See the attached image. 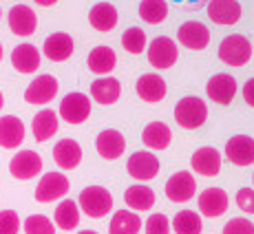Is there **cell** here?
<instances>
[{"label":"cell","mask_w":254,"mask_h":234,"mask_svg":"<svg viewBox=\"0 0 254 234\" xmlns=\"http://www.w3.org/2000/svg\"><path fill=\"white\" fill-rule=\"evenodd\" d=\"M219 58H221L226 64H230V66L248 64V62H250V58H252L250 40H248L246 36H239V33L223 38L221 45H219Z\"/></svg>","instance_id":"3"},{"label":"cell","mask_w":254,"mask_h":234,"mask_svg":"<svg viewBox=\"0 0 254 234\" xmlns=\"http://www.w3.org/2000/svg\"><path fill=\"white\" fill-rule=\"evenodd\" d=\"M208 119V106L201 97H184L177 102L175 106V121H177L182 128L194 130L199 126H203V121Z\"/></svg>","instance_id":"1"},{"label":"cell","mask_w":254,"mask_h":234,"mask_svg":"<svg viewBox=\"0 0 254 234\" xmlns=\"http://www.w3.org/2000/svg\"><path fill=\"white\" fill-rule=\"evenodd\" d=\"M141 219L130 210H117L111 219L109 234H139Z\"/></svg>","instance_id":"29"},{"label":"cell","mask_w":254,"mask_h":234,"mask_svg":"<svg viewBox=\"0 0 254 234\" xmlns=\"http://www.w3.org/2000/svg\"><path fill=\"white\" fill-rule=\"evenodd\" d=\"M42 170V159L36 150H20L18 155H13L9 162V173L16 179H33L36 175H40Z\"/></svg>","instance_id":"9"},{"label":"cell","mask_w":254,"mask_h":234,"mask_svg":"<svg viewBox=\"0 0 254 234\" xmlns=\"http://www.w3.org/2000/svg\"><path fill=\"white\" fill-rule=\"evenodd\" d=\"M170 139H173V133H170V128L164 121H150L141 130V141L150 150H166L170 146Z\"/></svg>","instance_id":"24"},{"label":"cell","mask_w":254,"mask_h":234,"mask_svg":"<svg viewBox=\"0 0 254 234\" xmlns=\"http://www.w3.org/2000/svg\"><path fill=\"white\" fill-rule=\"evenodd\" d=\"M221 234H254V226L248 219H230V221L226 223V228H223Z\"/></svg>","instance_id":"38"},{"label":"cell","mask_w":254,"mask_h":234,"mask_svg":"<svg viewBox=\"0 0 254 234\" xmlns=\"http://www.w3.org/2000/svg\"><path fill=\"white\" fill-rule=\"evenodd\" d=\"M177 45L170 38L159 36L148 45V62L153 69H170L177 62Z\"/></svg>","instance_id":"5"},{"label":"cell","mask_w":254,"mask_h":234,"mask_svg":"<svg viewBox=\"0 0 254 234\" xmlns=\"http://www.w3.org/2000/svg\"><path fill=\"white\" fill-rule=\"evenodd\" d=\"M208 16L217 24H234L241 18V2L239 0H210Z\"/></svg>","instance_id":"19"},{"label":"cell","mask_w":254,"mask_h":234,"mask_svg":"<svg viewBox=\"0 0 254 234\" xmlns=\"http://www.w3.org/2000/svg\"><path fill=\"white\" fill-rule=\"evenodd\" d=\"M243 100L254 109V77H250V80L243 84Z\"/></svg>","instance_id":"40"},{"label":"cell","mask_w":254,"mask_h":234,"mask_svg":"<svg viewBox=\"0 0 254 234\" xmlns=\"http://www.w3.org/2000/svg\"><path fill=\"white\" fill-rule=\"evenodd\" d=\"M69 192V179L62 173H47L36 186V201L51 203Z\"/></svg>","instance_id":"7"},{"label":"cell","mask_w":254,"mask_h":234,"mask_svg":"<svg viewBox=\"0 0 254 234\" xmlns=\"http://www.w3.org/2000/svg\"><path fill=\"white\" fill-rule=\"evenodd\" d=\"M36 4H40V7H53V4L58 2V0H33Z\"/></svg>","instance_id":"41"},{"label":"cell","mask_w":254,"mask_h":234,"mask_svg":"<svg viewBox=\"0 0 254 234\" xmlns=\"http://www.w3.org/2000/svg\"><path fill=\"white\" fill-rule=\"evenodd\" d=\"M206 91L212 102L228 106L234 100V95H237V80H234L230 73H217V75H212L208 80Z\"/></svg>","instance_id":"10"},{"label":"cell","mask_w":254,"mask_h":234,"mask_svg":"<svg viewBox=\"0 0 254 234\" xmlns=\"http://www.w3.org/2000/svg\"><path fill=\"white\" fill-rule=\"evenodd\" d=\"M4 106V97H2V93H0V109Z\"/></svg>","instance_id":"43"},{"label":"cell","mask_w":254,"mask_h":234,"mask_svg":"<svg viewBox=\"0 0 254 234\" xmlns=\"http://www.w3.org/2000/svg\"><path fill=\"white\" fill-rule=\"evenodd\" d=\"M24 234H56V228L45 214H31L24 219Z\"/></svg>","instance_id":"35"},{"label":"cell","mask_w":254,"mask_h":234,"mask_svg":"<svg viewBox=\"0 0 254 234\" xmlns=\"http://www.w3.org/2000/svg\"><path fill=\"white\" fill-rule=\"evenodd\" d=\"M124 201L130 210H150L155 206V192L146 186H130L124 192Z\"/></svg>","instance_id":"30"},{"label":"cell","mask_w":254,"mask_h":234,"mask_svg":"<svg viewBox=\"0 0 254 234\" xmlns=\"http://www.w3.org/2000/svg\"><path fill=\"white\" fill-rule=\"evenodd\" d=\"M190 164H192L194 173L203 175V177H214L221 170V153L212 146H203V148H197L192 153Z\"/></svg>","instance_id":"13"},{"label":"cell","mask_w":254,"mask_h":234,"mask_svg":"<svg viewBox=\"0 0 254 234\" xmlns=\"http://www.w3.org/2000/svg\"><path fill=\"white\" fill-rule=\"evenodd\" d=\"M175 234H201V217L192 210H182L173 219Z\"/></svg>","instance_id":"33"},{"label":"cell","mask_w":254,"mask_h":234,"mask_svg":"<svg viewBox=\"0 0 254 234\" xmlns=\"http://www.w3.org/2000/svg\"><path fill=\"white\" fill-rule=\"evenodd\" d=\"M117 20H120L117 9L111 2H97L89 11V22L95 31H111L117 27Z\"/></svg>","instance_id":"23"},{"label":"cell","mask_w":254,"mask_h":234,"mask_svg":"<svg viewBox=\"0 0 254 234\" xmlns=\"http://www.w3.org/2000/svg\"><path fill=\"white\" fill-rule=\"evenodd\" d=\"M31 130L36 141H47L58 133V113L51 109H42L40 113L33 117L31 121Z\"/></svg>","instance_id":"27"},{"label":"cell","mask_w":254,"mask_h":234,"mask_svg":"<svg viewBox=\"0 0 254 234\" xmlns=\"http://www.w3.org/2000/svg\"><path fill=\"white\" fill-rule=\"evenodd\" d=\"M0 16H2V13H0Z\"/></svg>","instance_id":"46"},{"label":"cell","mask_w":254,"mask_h":234,"mask_svg":"<svg viewBox=\"0 0 254 234\" xmlns=\"http://www.w3.org/2000/svg\"><path fill=\"white\" fill-rule=\"evenodd\" d=\"M77 234H97V232H93V230H82V232H77Z\"/></svg>","instance_id":"42"},{"label":"cell","mask_w":254,"mask_h":234,"mask_svg":"<svg viewBox=\"0 0 254 234\" xmlns=\"http://www.w3.org/2000/svg\"><path fill=\"white\" fill-rule=\"evenodd\" d=\"M122 95V84L115 80V77H100L91 84V97L100 104L109 106V104H115Z\"/></svg>","instance_id":"26"},{"label":"cell","mask_w":254,"mask_h":234,"mask_svg":"<svg viewBox=\"0 0 254 234\" xmlns=\"http://www.w3.org/2000/svg\"><path fill=\"white\" fill-rule=\"evenodd\" d=\"M11 64L20 73H33L40 66V51L33 45H18L11 51Z\"/></svg>","instance_id":"25"},{"label":"cell","mask_w":254,"mask_h":234,"mask_svg":"<svg viewBox=\"0 0 254 234\" xmlns=\"http://www.w3.org/2000/svg\"><path fill=\"white\" fill-rule=\"evenodd\" d=\"M56 95H58V80L53 75H49V73L47 75H38L24 91V100L29 104H38V106L49 104Z\"/></svg>","instance_id":"12"},{"label":"cell","mask_w":254,"mask_h":234,"mask_svg":"<svg viewBox=\"0 0 254 234\" xmlns=\"http://www.w3.org/2000/svg\"><path fill=\"white\" fill-rule=\"evenodd\" d=\"M252 181H254V175H252Z\"/></svg>","instance_id":"45"},{"label":"cell","mask_w":254,"mask_h":234,"mask_svg":"<svg viewBox=\"0 0 254 234\" xmlns=\"http://www.w3.org/2000/svg\"><path fill=\"white\" fill-rule=\"evenodd\" d=\"M45 56L51 62H64L73 56V38L69 33H51V36L45 40V47H42Z\"/></svg>","instance_id":"17"},{"label":"cell","mask_w":254,"mask_h":234,"mask_svg":"<svg viewBox=\"0 0 254 234\" xmlns=\"http://www.w3.org/2000/svg\"><path fill=\"white\" fill-rule=\"evenodd\" d=\"M0 60H2V45H0Z\"/></svg>","instance_id":"44"},{"label":"cell","mask_w":254,"mask_h":234,"mask_svg":"<svg viewBox=\"0 0 254 234\" xmlns=\"http://www.w3.org/2000/svg\"><path fill=\"white\" fill-rule=\"evenodd\" d=\"M53 162L62 170H73L82 162V148L75 139H60L53 146Z\"/></svg>","instance_id":"20"},{"label":"cell","mask_w":254,"mask_h":234,"mask_svg":"<svg viewBox=\"0 0 254 234\" xmlns=\"http://www.w3.org/2000/svg\"><path fill=\"white\" fill-rule=\"evenodd\" d=\"M53 219H56V226L62 228V230H75L77 223H80V208H77L75 201L64 199V201L56 208Z\"/></svg>","instance_id":"31"},{"label":"cell","mask_w":254,"mask_h":234,"mask_svg":"<svg viewBox=\"0 0 254 234\" xmlns=\"http://www.w3.org/2000/svg\"><path fill=\"white\" fill-rule=\"evenodd\" d=\"M122 47L126 49L128 53H141L146 49V33L141 31L139 27H128L122 36Z\"/></svg>","instance_id":"34"},{"label":"cell","mask_w":254,"mask_h":234,"mask_svg":"<svg viewBox=\"0 0 254 234\" xmlns=\"http://www.w3.org/2000/svg\"><path fill=\"white\" fill-rule=\"evenodd\" d=\"M24 141V124L16 115L0 117V146L2 148H18Z\"/></svg>","instance_id":"22"},{"label":"cell","mask_w":254,"mask_h":234,"mask_svg":"<svg viewBox=\"0 0 254 234\" xmlns=\"http://www.w3.org/2000/svg\"><path fill=\"white\" fill-rule=\"evenodd\" d=\"M95 148H97V153H100V157H104V159H109L111 162V159H117L126 150V139H124V135H122L120 130L106 128V130H102V133L97 135Z\"/></svg>","instance_id":"15"},{"label":"cell","mask_w":254,"mask_h":234,"mask_svg":"<svg viewBox=\"0 0 254 234\" xmlns=\"http://www.w3.org/2000/svg\"><path fill=\"white\" fill-rule=\"evenodd\" d=\"M197 192V181L188 170H179L166 181V197L173 203H186Z\"/></svg>","instance_id":"4"},{"label":"cell","mask_w":254,"mask_h":234,"mask_svg":"<svg viewBox=\"0 0 254 234\" xmlns=\"http://www.w3.org/2000/svg\"><path fill=\"white\" fill-rule=\"evenodd\" d=\"M126 170L133 179H139V181H150V179L157 177L159 173V159L155 157L148 150H137L128 157V164H126Z\"/></svg>","instance_id":"6"},{"label":"cell","mask_w":254,"mask_h":234,"mask_svg":"<svg viewBox=\"0 0 254 234\" xmlns=\"http://www.w3.org/2000/svg\"><path fill=\"white\" fill-rule=\"evenodd\" d=\"M199 210L203 217H221L228 210V194L223 192V188H206L199 194Z\"/></svg>","instance_id":"18"},{"label":"cell","mask_w":254,"mask_h":234,"mask_svg":"<svg viewBox=\"0 0 254 234\" xmlns=\"http://www.w3.org/2000/svg\"><path fill=\"white\" fill-rule=\"evenodd\" d=\"M177 40L182 42L186 49L201 51V49H206L210 45V29L206 27V24L197 22V20H188L179 27Z\"/></svg>","instance_id":"11"},{"label":"cell","mask_w":254,"mask_h":234,"mask_svg":"<svg viewBox=\"0 0 254 234\" xmlns=\"http://www.w3.org/2000/svg\"><path fill=\"white\" fill-rule=\"evenodd\" d=\"M146 234H170V221L166 214H150L146 219Z\"/></svg>","instance_id":"36"},{"label":"cell","mask_w":254,"mask_h":234,"mask_svg":"<svg viewBox=\"0 0 254 234\" xmlns=\"http://www.w3.org/2000/svg\"><path fill=\"white\" fill-rule=\"evenodd\" d=\"M80 208L86 217L102 219L113 210V197L102 186H86L80 192Z\"/></svg>","instance_id":"2"},{"label":"cell","mask_w":254,"mask_h":234,"mask_svg":"<svg viewBox=\"0 0 254 234\" xmlns=\"http://www.w3.org/2000/svg\"><path fill=\"white\" fill-rule=\"evenodd\" d=\"M86 64H89V69L93 73H97V75H109V73L115 69V64H117L115 51L111 47H95L89 53Z\"/></svg>","instance_id":"28"},{"label":"cell","mask_w":254,"mask_h":234,"mask_svg":"<svg viewBox=\"0 0 254 234\" xmlns=\"http://www.w3.org/2000/svg\"><path fill=\"white\" fill-rule=\"evenodd\" d=\"M237 206L239 210L254 214V188H241L237 192Z\"/></svg>","instance_id":"39"},{"label":"cell","mask_w":254,"mask_h":234,"mask_svg":"<svg viewBox=\"0 0 254 234\" xmlns=\"http://www.w3.org/2000/svg\"><path fill=\"white\" fill-rule=\"evenodd\" d=\"M91 115V100L84 93H69L60 102V117L69 124H82Z\"/></svg>","instance_id":"8"},{"label":"cell","mask_w":254,"mask_h":234,"mask_svg":"<svg viewBox=\"0 0 254 234\" xmlns=\"http://www.w3.org/2000/svg\"><path fill=\"white\" fill-rule=\"evenodd\" d=\"M226 157L234 166H250L254 164V139L248 135H234L226 144Z\"/></svg>","instance_id":"14"},{"label":"cell","mask_w":254,"mask_h":234,"mask_svg":"<svg viewBox=\"0 0 254 234\" xmlns=\"http://www.w3.org/2000/svg\"><path fill=\"white\" fill-rule=\"evenodd\" d=\"M135 89H137V95L141 100L150 102V104L162 102L166 97V82L157 73H146V75H141L137 80V84H135Z\"/></svg>","instance_id":"21"},{"label":"cell","mask_w":254,"mask_h":234,"mask_svg":"<svg viewBox=\"0 0 254 234\" xmlns=\"http://www.w3.org/2000/svg\"><path fill=\"white\" fill-rule=\"evenodd\" d=\"M38 27V18L33 13L31 7L27 4H16V7L9 11V29H11L16 36H31Z\"/></svg>","instance_id":"16"},{"label":"cell","mask_w":254,"mask_h":234,"mask_svg":"<svg viewBox=\"0 0 254 234\" xmlns=\"http://www.w3.org/2000/svg\"><path fill=\"white\" fill-rule=\"evenodd\" d=\"M168 16V2L166 0H141L139 18L148 24H159Z\"/></svg>","instance_id":"32"},{"label":"cell","mask_w":254,"mask_h":234,"mask_svg":"<svg viewBox=\"0 0 254 234\" xmlns=\"http://www.w3.org/2000/svg\"><path fill=\"white\" fill-rule=\"evenodd\" d=\"M20 230V219L13 210L0 212V234H18Z\"/></svg>","instance_id":"37"}]
</instances>
